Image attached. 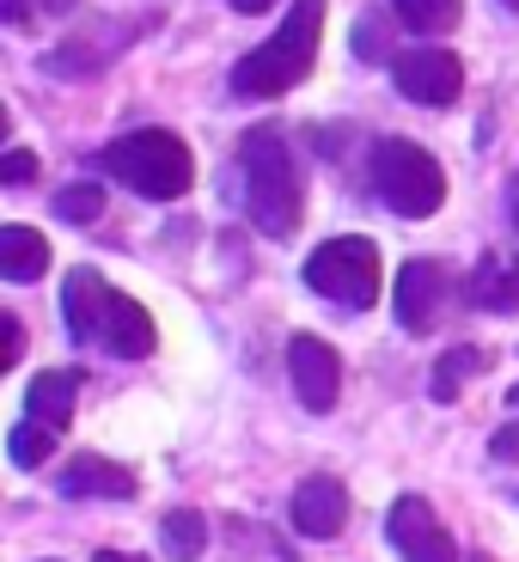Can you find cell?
I'll return each mask as SVG.
<instances>
[{
  "label": "cell",
  "instance_id": "obj_21",
  "mask_svg": "<svg viewBox=\"0 0 519 562\" xmlns=\"http://www.w3.org/2000/svg\"><path fill=\"white\" fill-rule=\"evenodd\" d=\"M31 178H37V154L7 147V159H0V183H31Z\"/></svg>",
  "mask_w": 519,
  "mask_h": 562
},
{
  "label": "cell",
  "instance_id": "obj_6",
  "mask_svg": "<svg viewBox=\"0 0 519 562\" xmlns=\"http://www.w3.org/2000/svg\"><path fill=\"white\" fill-rule=\"evenodd\" d=\"M380 245L361 239V233H349V239H324L318 251L306 257V288L324 300H337V306L349 312H366L373 300H380Z\"/></svg>",
  "mask_w": 519,
  "mask_h": 562
},
{
  "label": "cell",
  "instance_id": "obj_24",
  "mask_svg": "<svg viewBox=\"0 0 519 562\" xmlns=\"http://www.w3.org/2000/svg\"><path fill=\"white\" fill-rule=\"evenodd\" d=\"M489 452H495V459H501V464H519V422H507L501 435L489 440Z\"/></svg>",
  "mask_w": 519,
  "mask_h": 562
},
{
  "label": "cell",
  "instance_id": "obj_31",
  "mask_svg": "<svg viewBox=\"0 0 519 562\" xmlns=\"http://www.w3.org/2000/svg\"><path fill=\"white\" fill-rule=\"evenodd\" d=\"M464 562H495V557H464Z\"/></svg>",
  "mask_w": 519,
  "mask_h": 562
},
{
  "label": "cell",
  "instance_id": "obj_10",
  "mask_svg": "<svg viewBox=\"0 0 519 562\" xmlns=\"http://www.w3.org/2000/svg\"><path fill=\"white\" fill-rule=\"evenodd\" d=\"M287 373H294V392H300V404H306L312 416L337 409V392H342V361H337V349H330L324 337L300 330V337L287 342Z\"/></svg>",
  "mask_w": 519,
  "mask_h": 562
},
{
  "label": "cell",
  "instance_id": "obj_7",
  "mask_svg": "<svg viewBox=\"0 0 519 562\" xmlns=\"http://www.w3.org/2000/svg\"><path fill=\"white\" fill-rule=\"evenodd\" d=\"M385 538L397 544L404 562H459L452 532L440 526V514L421 502V495H397L392 514H385Z\"/></svg>",
  "mask_w": 519,
  "mask_h": 562
},
{
  "label": "cell",
  "instance_id": "obj_4",
  "mask_svg": "<svg viewBox=\"0 0 519 562\" xmlns=\"http://www.w3.org/2000/svg\"><path fill=\"white\" fill-rule=\"evenodd\" d=\"M99 166L116 183H128L135 196L147 202H178L190 183H196V159L171 128H135V135H116L99 154Z\"/></svg>",
  "mask_w": 519,
  "mask_h": 562
},
{
  "label": "cell",
  "instance_id": "obj_2",
  "mask_svg": "<svg viewBox=\"0 0 519 562\" xmlns=\"http://www.w3.org/2000/svg\"><path fill=\"white\" fill-rule=\"evenodd\" d=\"M239 166H245V202H251V221L263 239H294L300 209H306V183H300L294 166V147L275 123L251 128L239 147Z\"/></svg>",
  "mask_w": 519,
  "mask_h": 562
},
{
  "label": "cell",
  "instance_id": "obj_11",
  "mask_svg": "<svg viewBox=\"0 0 519 562\" xmlns=\"http://www.w3.org/2000/svg\"><path fill=\"white\" fill-rule=\"evenodd\" d=\"M56 490L68 495V502H92V495H99V502H135V495H140V477L128 471V464H116V459L80 452V459L61 464Z\"/></svg>",
  "mask_w": 519,
  "mask_h": 562
},
{
  "label": "cell",
  "instance_id": "obj_8",
  "mask_svg": "<svg viewBox=\"0 0 519 562\" xmlns=\"http://www.w3.org/2000/svg\"><path fill=\"white\" fill-rule=\"evenodd\" d=\"M392 80L409 104H428V111H447L464 92V61L452 49H409L392 61Z\"/></svg>",
  "mask_w": 519,
  "mask_h": 562
},
{
  "label": "cell",
  "instance_id": "obj_23",
  "mask_svg": "<svg viewBox=\"0 0 519 562\" xmlns=\"http://www.w3.org/2000/svg\"><path fill=\"white\" fill-rule=\"evenodd\" d=\"M0 367H19V355H25V324L13 318V312H7V318H0Z\"/></svg>",
  "mask_w": 519,
  "mask_h": 562
},
{
  "label": "cell",
  "instance_id": "obj_12",
  "mask_svg": "<svg viewBox=\"0 0 519 562\" xmlns=\"http://www.w3.org/2000/svg\"><path fill=\"white\" fill-rule=\"evenodd\" d=\"M287 514H294L300 538H337L342 526H349V490L318 471V477H306L294 490V507H287Z\"/></svg>",
  "mask_w": 519,
  "mask_h": 562
},
{
  "label": "cell",
  "instance_id": "obj_25",
  "mask_svg": "<svg viewBox=\"0 0 519 562\" xmlns=\"http://www.w3.org/2000/svg\"><path fill=\"white\" fill-rule=\"evenodd\" d=\"M0 13H7V25H31V19H25V0H0Z\"/></svg>",
  "mask_w": 519,
  "mask_h": 562
},
{
  "label": "cell",
  "instance_id": "obj_20",
  "mask_svg": "<svg viewBox=\"0 0 519 562\" xmlns=\"http://www.w3.org/2000/svg\"><path fill=\"white\" fill-rule=\"evenodd\" d=\"M56 214L68 226H92L104 214V183H68V190L56 196Z\"/></svg>",
  "mask_w": 519,
  "mask_h": 562
},
{
  "label": "cell",
  "instance_id": "obj_9",
  "mask_svg": "<svg viewBox=\"0 0 519 562\" xmlns=\"http://www.w3.org/2000/svg\"><path fill=\"white\" fill-rule=\"evenodd\" d=\"M392 306H397V324L409 337H428L440 324V306H447V269L435 257H409L392 281Z\"/></svg>",
  "mask_w": 519,
  "mask_h": 562
},
{
  "label": "cell",
  "instance_id": "obj_27",
  "mask_svg": "<svg viewBox=\"0 0 519 562\" xmlns=\"http://www.w3.org/2000/svg\"><path fill=\"white\" fill-rule=\"evenodd\" d=\"M99 562H147V557H128V550H99Z\"/></svg>",
  "mask_w": 519,
  "mask_h": 562
},
{
  "label": "cell",
  "instance_id": "obj_13",
  "mask_svg": "<svg viewBox=\"0 0 519 562\" xmlns=\"http://www.w3.org/2000/svg\"><path fill=\"white\" fill-rule=\"evenodd\" d=\"M80 385H86V380L74 373V367H49V373H37V380L25 385V416H31V422H49V428H68Z\"/></svg>",
  "mask_w": 519,
  "mask_h": 562
},
{
  "label": "cell",
  "instance_id": "obj_26",
  "mask_svg": "<svg viewBox=\"0 0 519 562\" xmlns=\"http://www.w3.org/2000/svg\"><path fill=\"white\" fill-rule=\"evenodd\" d=\"M233 7H239V13H269L275 0H233Z\"/></svg>",
  "mask_w": 519,
  "mask_h": 562
},
{
  "label": "cell",
  "instance_id": "obj_3",
  "mask_svg": "<svg viewBox=\"0 0 519 562\" xmlns=\"http://www.w3.org/2000/svg\"><path fill=\"white\" fill-rule=\"evenodd\" d=\"M318 37H324V0H294V13L275 25V37L257 43L251 56L233 68V92L239 99H281L318 61Z\"/></svg>",
  "mask_w": 519,
  "mask_h": 562
},
{
  "label": "cell",
  "instance_id": "obj_5",
  "mask_svg": "<svg viewBox=\"0 0 519 562\" xmlns=\"http://www.w3.org/2000/svg\"><path fill=\"white\" fill-rule=\"evenodd\" d=\"M366 171H373V196L392 214H404V221H428L447 202V171H440V159L404 135L373 140V166Z\"/></svg>",
  "mask_w": 519,
  "mask_h": 562
},
{
  "label": "cell",
  "instance_id": "obj_30",
  "mask_svg": "<svg viewBox=\"0 0 519 562\" xmlns=\"http://www.w3.org/2000/svg\"><path fill=\"white\" fill-rule=\"evenodd\" d=\"M507 404H519V385H514V392H507Z\"/></svg>",
  "mask_w": 519,
  "mask_h": 562
},
{
  "label": "cell",
  "instance_id": "obj_22",
  "mask_svg": "<svg viewBox=\"0 0 519 562\" xmlns=\"http://www.w3.org/2000/svg\"><path fill=\"white\" fill-rule=\"evenodd\" d=\"M380 25H385L380 13H366V19H361V31H354V56H366V61H380V56H385V37H380Z\"/></svg>",
  "mask_w": 519,
  "mask_h": 562
},
{
  "label": "cell",
  "instance_id": "obj_19",
  "mask_svg": "<svg viewBox=\"0 0 519 562\" xmlns=\"http://www.w3.org/2000/svg\"><path fill=\"white\" fill-rule=\"evenodd\" d=\"M56 435L61 428H49V422H13V435H7V452H13V464L19 471H37L49 452H56Z\"/></svg>",
  "mask_w": 519,
  "mask_h": 562
},
{
  "label": "cell",
  "instance_id": "obj_15",
  "mask_svg": "<svg viewBox=\"0 0 519 562\" xmlns=\"http://www.w3.org/2000/svg\"><path fill=\"white\" fill-rule=\"evenodd\" d=\"M49 269V239L31 226H0V276L7 281H37Z\"/></svg>",
  "mask_w": 519,
  "mask_h": 562
},
{
  "label": "cell",
  "instance_id": "obj_14",
  "mask_svg": "<svg viewBox=\"0 0 519 562\" xmlns=\"http://www.w3.org/2000/svg\"><path fill=\"white\" fill-rule=\"evenodd\" d=\"M471 300L483 312H519V257L514 251H489L471 276Z\"/></svg>",
  "mask_w": 519,
  "mask_h": 562
},
{
  "label": "cell",
  "instance_id": "obj_18",
  "mask_svg": "<svg viewBox=\"0 0 519 562\" xmlns=\"http://www.w3.org/2000/svg\"><path fill=\"white\" fill-rule=\"evenodd\" d=\"M392 13L404 19L409 31H421V37H440V31L459 25L464 0H392Z\"/></svg>",
  "mask_w": 519,
  "mask_h": 562
},
{
  "label": "cell",
  "instance_id": "obj_28",
  "mask_svg": "<svg viewBox=\"0 0 519 562\" xmlns=\"http://www.w3.org/2000/svg\"><path fill=\"white\" fill-rule=\"evenodd\" d=\"M514 226H519V190H514Z\"/></svg>",
  "mask_w": 519,
  "mask_h": 562
},
{
  "label": "cell",
  "instance_id": "obj_16",
  "mask_svg": "<svg viewBox=\"0 0 519 562\" xmlns=\"http://www.w3.org/2000/svg\"><path fill=\"white\" fill-rule=\"evenodd\" d=\"M477 373H489V355L471 349V342H459V349H447L435 361V373H428V397H435V404H452V397L464 392V380H477Z\"/></svg>",
  "mask_w": 519,
  "mask_h": 562
},
{
  "label": "cell",
  "instance_id": "obj_17",
  "mask_svg": "<svg viewBox=\"0 0 519 562\" xmlns=\"http://www.w3.org/2000/svg\"><path fill=\"white\" fill-rule=\"evenodd\" d=\"M159 544H166L171 562H196L208 550V520H202L196 507H171L166 520H159Z\"/></svg>",
  "mask_w": 519,
  "mask_h": 562
},
{
  "label": "cell",
  "instance_id": "obj_29",
  "mask_svg": "<svg viewBox=\"0 0 519 562\" xmlns=\"http://www.w3.org/2000/svg\"><path fill=\"white\" fill-rule=\"evenodd\" d=\"M501 7H507V13H519V0H501Z\"/></svg>",
  "mask_w": 519,
  "mask_h": 562
},
{
  "label": "cell",
  "instance_id": "obj_1",
  "mask_svg": "<svg viewBox=\"0 0 519 562\" xmlns=\"http://www.w3.org/2000/svg\"><path fill=\"white\" fill-rule=\"evenodd\" d=\"M61 312H68L74 342L104 349V355H116V361H147L154 342H159L147 306L116 294L99 269H68V281H61Z\"/></svg>",
  "mask_w": 519,
  "mask_h": 562
}]
</instances>
